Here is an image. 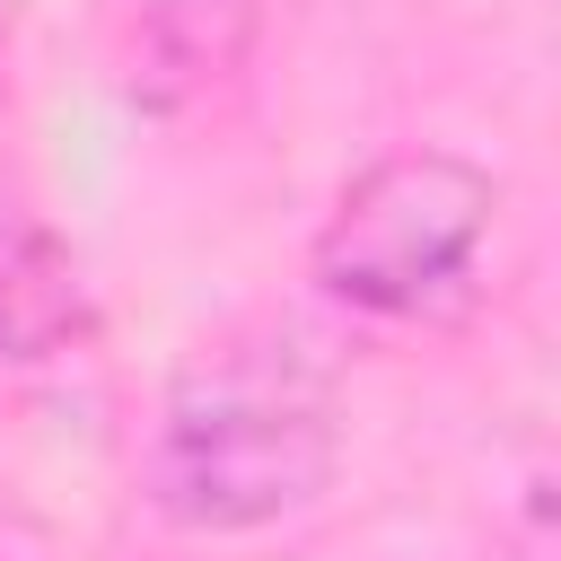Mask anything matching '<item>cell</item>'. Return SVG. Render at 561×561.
<instances>
[{
  "label": "cell",
  "mask_w": 561,
  "mask_h": 561,
  "mask_svg": "<svg viewBox=\"0 0 561 561\" xmlns=\"http://www.w3.org/2000/svg\"><path fill=\"white\" fill-rule=\"evenodd\" d=\"M333 377L307 359V342H219L175 377L158 412L149 500L202 535L272 526L333 482Z\"/></svg>",
  "instance_id": "1"
},
{
  "label": "cell",
  "mask_w": 561,
  "mask_h": 561,
  "mask_svg": "<svg viewBox=\"0 0 561 561\" xmlns=\"http://www.w3.org/2000/svg\"><path fill=\"white\" fill-rule=\"evenodd\" d=\"M500 184L456 149H394L377 158L316 237V280L359 316H421L438 307L465 263L482 254Z\"/></svg>",
  "instance_id": "2"
},
{
  "label": "cell",
  "mask_w": 561,
  "mask_h": 561,
  "mask_svg": "<svg viewBox=\"0 0 561 561\" xmlns=\"http://www.w3.org/2000/svg\"><path fill=\"white\" fill-rule=\"evenodd\" d=\"M88 324V280L61 237L0 210V359H44Z\"/></svg>",
  "instance_id": "3"
},
{
  "label": "cell",
  "mask_w": 561,
  "mask_h": 561,
  "mask_svg": "<svg viewBox=\"0 0 561 561\" xmlns=\"http://www.w3.org/2000/svg\"><path fill=\"white\" fill-rule=\"evenodd\" d=\"M245 26H254V0H140V44H149V61H158L167 79H184V88L219 79V70L237 61Z\"/></svg>",
  "instance_id": "4"
}]
</instances>
